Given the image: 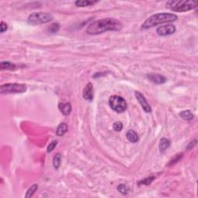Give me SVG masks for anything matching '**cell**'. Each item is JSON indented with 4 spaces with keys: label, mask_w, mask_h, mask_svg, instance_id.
I'll use <instances>...</instances> for the list:
<instances>
[{
    "label": "cell",
    "mask_w": 198,
    "mask_h": 198,
    "mask_svg": "<svg viewBox=\"0 0 198 198\" xmlns=\"http://www.w3.org/2000/svg\"><path fill=\"white\" fill-rule=\"evenodd\" d=\"M135 95H136V97L138 100V102H139V104L141 105L142 108L144 110L145 112L146 113H149V112H152V108L150 107V105H148V103L146 101V98L144 97V95L142 93H140L139 91H136L135 92Z\"/></svg>",
    "instance_id": "8"
},
{
    "label": "cell",
    "mask_w": 198,
    "mask_h": 198,
    "mask_svg": "<svg viewBox=\"0 0 198 198\" xmlns=\"http://www.w3.org/2000/svg\"><path fill=\"white\" fill-rule=\"evenodd\" d=\"M182 157H183V153H180V154H177L174 158H173V159H171V160L169 161V163L168 164V166H173V165L176 164L177 162H179L181 159H182Z\"/></svg>",
    "instance_id": "21"
},
{
    "label": "cell",
    "mask_w": 198,
    "mask_h": 198,
    "mask_svg": "<svg viewBox=\"0 0 198 198\" xmlns=\"http://www.w3.org/2000/svg\"><path fill=\"white\" fill-rule=\"evenodd\" d=\"M176 32V27L173 24L163 25V26H159L156 29V33L158 35L164 37V36L172 35Z\"/></svg>",
    "instance_id": "7"
},
{
    "label": "cell",
    "mask_w": 198,
    "mask_h": 198,
    "mask_svg": "<svg viewBox=\"0 0 198 198\" xmlns=\"http://www.w3.org/2000/svg\"><path fill=\"white\" fill-rule=\"evenodd\" d=\"M180 115L181 118L183 119L186 120V121H190L194 118V114L191 112V111L190 110H186V111H183L180 113Z\"/></svg>",
    "instance_id": "17"
},
{
    "label": "cell",
    "mask_w": 198,
    "mask_h": 198,
    "mask_svg": "<svg viewBox=\"0 0 198 198\" xmlns=\"http://www.w3.org/2000/svg\"><path fill=\"white\" fill-rule=\"evenodd\" d=\"M60 160H61V155L60 153H57L54 156V160H53V165H54L55 169H58L60 165Z\"/></svg>",
    "instance_id": "19"
},
{
    "label": "cell",
    "mask_w": 198,
    "mask_h": 198,
    "mask_svg": "<svg viewBox=\"0 0 198 198\" xmlns=\"http://www.w3.org/2000/svg\"><path fill=\"white\" fill-rule=\"evenodd\" d=\"M196 144H197V140L196 139H194V141L190 142V143H189V145L187 146V147H186V150H187V151L190 150L191 148H193L194 147V146H195Z\"/></svg>",
    "instance_id": "27"
},
{
    "label": "cell",
    "mask_w": 198,
    "mask_h": 198,
    "mask_svg": "<svg viewBox=\"0 0 198 198\" xmlns=\"http://www.w3.org/2000/svg\"><path fill=\"white\" fill-rule=\"evenodd\" d=\"M26 85L18 83H7L1 85L0 92L2 94H21L26 91Z\"/></svg>",
    "instance_id": "5"
},
{
    "label": "cell",
    "mask_w": 198,
    "mask_h": 198,
    "mask_svg": "<svg viewBox=\"0 0 198 198\" xmlns=\"http://www.w3.org/2000/svg\"><path fill=\"white\" fill-rule=\"evenodd\" d=\"M197 1H191V0H184V1H175V0H171L166 3V7L170 9L171 10L174 12H186L191 9L197 7Z\"/></svg>",
    "instance_id": "3"
},
{
    "label": "cell",
    "mask_w": 198,
    "mask_h": 198,
    "mask_svg": "<svg viewBox=\"0 0 198 198\" xmlns=\"http://www.w3.org/2000/svg\"><path fill=\"white\" fill-rule=\"evenodd\" d=\"M83 97L85 100L91 102L94 98V89L93 85L91 83L87 84L85 88L83 90Z\"/></svg>",
    "instance_id": "9"
},
{
    "label": "cell",
    "mask_w": 198,
    "mask_h": 198,
    "mask_svg": "<svg viewBox=\"0 0 198 198\" xmlns=\"http://www.w3.org/2000/svg\"><path fill=\"white\" fill-rule=\"evenodd\" d=\"M108 103L112 109L118 113H122L127 109L126 101L122 97L118 95H112L110 97Z\"/></svg>",
    "instance_id": "6"
},
{
    "label": "cell",
    "mask_w": 198,
    "mask_h": 198,
    "mask_svg": "<svg viewBox=\"0 0 198 198\" xmlns=\"http://www.w3.org/2000/svg\"><path fill=\"white\" fill-rule=\"evenodd\" d=\"M58 108L60 111L61 112L62 114L64 115H70V112H71L72 107L70 102H67V103H60L58 105Z\"/></svg>",
    "instance_id": "11"
},
{
    "label": "cell",
    "mask_w": 198,
    "mask_h": 198,
    "mask_svg": "<svg viewBox=\"0 0 198 198\" xmlns=\"http://www.w3.org/2000/svg\"><path fill=\"white\" fill-rule=\"evenodd\" d=\"M7 28H8L7 24H6L5 22H3V21H2L1 23H0V31H1V33H4L5 31H6Z\"/></svg>",
    "instance_id": "26"
},
{
    "label": "cell",
    "mask_w": 198,
    "mask_h": 198,
    "mask_svg": "<svg viewBox=\"0 0 198 198\" xmlns=\"http://www.w3.org/2000/svg\"><path fill=\"white\" fill-rule=\"evenodd\" d=\"M147 77L150 81L153 82V83L157 84V85H162V84H164L166 82V77L164 76L161 75V74H149L147 75Z\"/></svg>",
    "instance_id": "10"
},
{
    "label": "cell",
    "mask_w": 198,
    "mask_h": 198,
    "mask_svg": "<svg viewBox=\"0 0 198 198\" xmlns=\"http://www.w3.org/2000/svg\"><path fill=\"white\" fill-rule=\"evenodd\" d=\"M122 23L112 18L99 19L87 26L86 32L90 35H98L108 31H119L122 29Z\"/></svg>",
    "instance_id": "1"
},
{
    "label": "cell",
    "mask_w": 198,
    "mask_h": 198,
    "mask_svg": "<svg viewBox=\"0 0 198 198\" xmlns=\"http://www.w3.org/2000/svg\"><path fill=\"white\" fill-rule=\"evenodd\" d=\"M118 190L119 191L121 194H128V187H127L126 186L124 185V184H119V185L118 186Z\"/></svg>",
    "instance_id": "23"
},
{
    "label": "cell",
    "mask_w": 198,
    "mask_h": 198,
    "mask_svg": "<svg viewBox=\"0 0 198 198\" xmlns=\"http://www.w3.org/2000/svg\"><path fill=\"white\" fill-rule=\"evenodd\" d=\"M123 128V125L121 122H116L113 125V129L116 132H120Z\"/></svg>",
    "instance_id": "24"
},
{
    "label": "cell",
    "mask_w": 198,
    "mask_h": 198,
    "mask_svg": "<svg viewBox=\"0 0 198 198\" xmlns=\"http://www.w3.org/2000/svg\"><path fill=\"white\" fill-rule=\"evenodd\" d=\"M176 19H177V16L173 13H157V14H154L148 17L142 25V29H149V28L164 23L173 22V21H176Z\"/></svg>",
    "instance_id": "2"
},
{
    "label": "cell",
    "mask_w": 198,
    "mask_h": 198,
    "mask_svg": "<svg viewBox=\"0 0 198 198\" xmlns=\"http://www.w3.org/2000/svg\"><path fill=\"white\" fill-rule=\"evenodd\" d=\"M126 137H127V138H128V141L131 142V143H137V142L138 141V139H139V138H138V135H137V133L134 131V130H132V129L128 130V131L127 132Z\"/></svg>",
    "instance_id": "12"
},
{
    "label": "cell",
    "mask_w": 198,
    "mask_h": 198,
    "mask_svg": "<svg viewBox=\"0 0 198 198\" xmlns=\"http://www.w3.org/2000/svg\"><path fill=\"white\" fill-rule=\"evenodd\" d=\"M98 3V1H91V0H83V1H78L75 2V5L77 7H86V6H90L92 5L95 4V3Z\"/></svg>",
    "instance_id": "16"
},
{
    "label": "cell",
    "mask_w": 198,
    "mask_h": 198,
    "mask_svg": "<svg viewBox=\"0 0 198 198\" xmlns=\"http://www.w3.org/2000/svg\"><path fill=\"white\" fill-rule=\"evenodd\" d=\"M1 70H15L16 69V64H13L10 61H3L0 64Z\"/></svg>",
    "instance_id": "15"
},
{
    "label": "cell",
    "mask_w": 198,
    "mask_h": 198,
    "mask_svg": "<svg viewBox=\"0 0 198 198\" xmlns=\"http://www.w3.org/2000/svg\"><path fill=\"white\" fill-rule=\"evenodd\" d=\"M59 29H60V25H59V23H54L50 26L49 31L50 33H52V34H55V33H57L59 30Z\"/></svg>",
    "instance_id": "22"
},
{
    "label": "cell",
    "mask_w": 198,
    "mask_h": 198,
    "mask_svg": "<svg viewBox=\"0 0 198 198\" xmlns=\"http://www.w3.org/2000/svg\"><path fill=\"white\" fill-rule=\"evenodd\" d=\"M38 189V185L37 184H34V185H32L30 186V187L29 188V189L27 190V191H26V195H25V197H31L33 195H34V194H35L36 191Z\"/></svg>",
    "instance_id": "18"
},
{
    "label": "cell",
    "mask_w": 198,
    "mask_h": 198,
    "mask_svg": "<svg viewBox=\"0 0 198 198\" xmlns=\"http://www.w3.org/2000/svg\"><path fill=\"white\" fill-rule=\"evenodd\" d=\"M68 130V126L66 123H60V125H58L57 128V131H56V134H57V136L61 137L65 134L66 133Z\"/></svg>",
    "instance_id": "14"
},
{
    "label": "cell",
    "mask_w": 198,
    "mask_h": 198,
    "mask_svg": "<svg viewBox=\"0 0 198 198\" xmlns=\"http://www.w3.org/2000/svg\"><path fill=\"white\" fill-rule=\"evenodd\" d=\"M170 141L169 139L166 138H163L160 140V143H159V151L161 153H164L168 148L170 146Z\"/></svg>",
    "instance_id": "13"
},
{
    "label": "cell",
    "mask_w": 198,
    "mask_h": 198,
    "mask_svg": "<svg viewBox=\"0 0 198 198\" xmlns=\"http://www.w3.org/2000/svg\"><path fill=\"white\" fill-rule=\"evenodd\" d=\"M155 179H156L155 176H148V177L145 178V179L142 180L141 181H139V182L138 183V184L139 186L140 185H149V184H151V183L153 182Z\"/></svg>",
    "instance_id": "20"
},
{
    "label": "cell",
    "mask_w": 198,
    "mask_h": 198,
    "mask_svg": "<svg viewBox=\"0 0 198 198\" xmlns=\"http://www.w3.org/2000/svg\"><path fill=\"white\" fill-rule=\"evenodd\" d=\"M57 140H54V141H53L52 143H51L49 145L48 147H47V153H51V152H52L53 150L55 148L56 146H57Z\"/></svg>",
    "instance_id": "25"
},
{
    "label": "cell",
    "mask_w": 198,
    "mask_h": 198,
    "mask_svg": "<svg viewBox=\"0 0 198 198\" xmlns=\"http://www.w3.org/2000/svg\"><path fill=\"white\" fill-rule=\"evenodd\" d=\"M54 17L50 13L38 12L30 14L28 17V23L32 25H39L42 23H47L53 20Z\"/></svg>",
    "instance_id": "4"
}]
</instances>
